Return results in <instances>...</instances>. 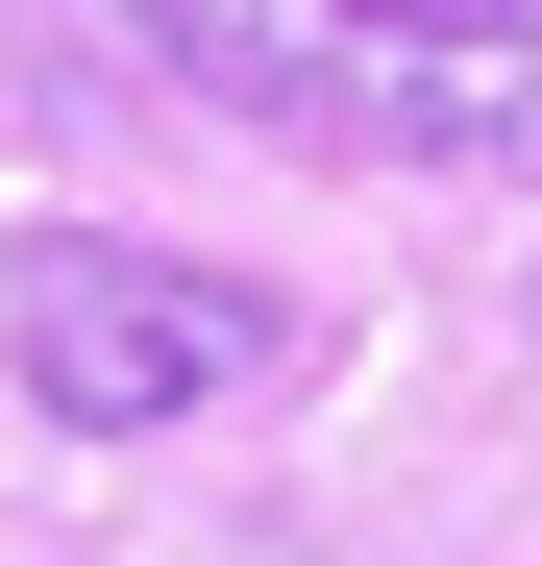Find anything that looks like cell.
<instances>
[{
    "instance_id": "obj_1",
    "label": "cell",
    "mask_w": 542,
    "mask_h": 566,
    "mask_svg": "<svg viewBox=\"0 0 542 566\" xmlns=\"http://www.w3.org/2000/svg\"><path fill=\"white\" fill-rule=\"evenodd\" d=\"M124 25L345 172H542V0H124Z\"/></svg>"
},
{
    "instance_id": "obj_2",
    "label": "cell",
    "mask_w": 542,
    "mask_h": 566,
    "mask_svg": "<svg viewBox=\"0 0 542 566\" xmlns=\"http://www.w3.org/2000/svg\"><path fill=\"white\" fill-rule=\"evenodd\" d=\"M0 345H25V395L74 443H148V419H198L271 369V296L247 271H173V247H100V222H50L25 271H0Z\"/></svg>"
}]
</instances>
